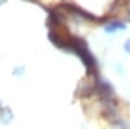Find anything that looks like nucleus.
Here are the masks:
<instances>
[{
    "label": "nucleus",
    "mask_w": 130,
    "mask_h": 129,
    "mask_svg": "<svg viewBox=\"0 0 130 129\" xmlns=\"http://www.w3.org/2000/svg\"><path fill=\"white\" fill-rule=\"evenodd\" d=\"M67 51L74 52L81 58V60L83 61L86 69H87V74H92L96 70V63L94 56L91 55L90 50L87 48V45L79 38H68V43H67V47H65Z\"/></svg>",
    "instance_id": "1"
},
{
    "label": "nucleus",
    "mask_w": 130,
    "mask_h": 129,
    "mask_svg": "<svg viewBox=\"0 0 130 129\" xmlns=\"http://www.w3.org/2000/svg\"><path fill=\"white\" fill-rule=\"evenodd\" d=\"M64 8H67L68 10H70L72 13L78 15L79 17L86 18V20H89V21H94V20H96V17H95L94 15H91V13H89V12H86V10L81 9L79 7L74 5V4H64Z\"/></svg>",
    "instance_id": "2"
},
{
    "label": "nucleus",
    "mask_w": 130,
    "mask_h": 129,
    "mask_svg": "<svg viewBox=\"0 0 130 129\" xmlns=\"http://www.w3.org/2000/svg\"><path fill=\"white\" fill-rule=\"evenodd\" d=\"M124 29H125V25L122 22H120V21H113V22L108 24L105 26V30L109 31V33H113L116 30H124Z\"/></svg>",
    "instance_id": "3"
},
{
    "label": "nucleus",
    "mask_w": 130,
    "mask_h": 129,
    "mask_svg": "<svg viewBox=\"0 0 130 129\" xmlns=\"http://www.w3.org/2000/svg\"><path fill=\"white\" fill-rule=\"evenodd\" d=\"M125 50H126L127 52H130V39L126 40V43H125Z\"/></svg>",
    "instance_id": "4"
},
{
    "label": "nucleus",
    "mask_w": 130,
    "mask_h": 129,
    "mask_svg": "<svg viewBox=\"0 0 130 129\" xmlns=\"http://www.w3.org/2000/svg\"><path fill=\"white\" fill-rule=\"evenodd\" d=\"M0 2H2V3H3V2H4V0H0Z\"/></svg>",
    "instance_id": "5"
}]
</instances>
